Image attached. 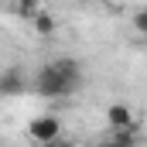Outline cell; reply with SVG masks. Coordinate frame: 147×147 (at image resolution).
Masks as SVG:
<instances>
[{"label": "cell", "mask_w": 147, "mask_h": 147, "mask_svg": "<svg viewBox=\"0 0 147 147\" xmlns=\"http://www.w3.org/2000/svg\"><path fill=\"white\" fill-rule=\"evenodd\" d=\"M79 82H82V65L75 62V58H51V62H45L34 75V89L38 96H48V99H65V96H72L75 89H79Z\"/></svg>", "instance_id": "6da1fadb"}, {"label": "cell", "mask_w": 147, "mask_h": 147, "mask_svg": "<svg viewBox=\"0 0 147 147\" xmlns=\"http://www.w3.org/2000/svg\"><path fill=\"white\" fill-rule=\"evenodd\" d=\"M28 137H31L34 144H41V147L55 144V140L62 137V120H58V116H51V113L34 116V120H31V127H28Z\"/></svg>", "instance_id": "7a4b0ae2"}, {"label": "cell", "mask_w": 147, "mask_h": 147, "mask_svg": "<svg viewBox=\"0 0 147 147\" xmlns=\"http://www.w3.org/2000/svg\"><path fill=\"white\" fill-rule=\"evenodd\" d=\"M106 123H110V130H140V120L134 116V110L127 103H110L106 106Z\"/></svg>", "instance_id": "3957f363"}, {"label": "cell", "mask_w": 147, "mask_h": 147, "mask_svg": "<svg viewBox=\"0 0 147 147\" xmlns=\"http://www.w3.org/2000/svg\"><path fill=\"white\" fill-rule=\"evenodd\" d=\"M0 92L3 96H17V92H24V75H21V69H3V75H0Z\"/></svg>", "instance_id": "277c9868"}, {"label": "cell", "mask_w": 147, "mask_h": 147, "mask_svg": "<svg viewBox=\"0 0 147 147\" xmlns=\"http://www.w3.org/2000/svg\"><path fill=\"white\" fill-rule=\"evenodd\" d=\"M137 134L140 130H113L99 147H137Z\"/></svg>", "instance_id": "5b68a950"}, {"label": "cell", "mask_w": 147, "mask_h": 147, "mask_svg": "<svg viewBox=\"0 0 147 147\" xmlns=\"http://www.w3.org/2000/svg\"><path fill=\"white\" fill-rule=\"evenodd\" d=\"M31 24H34V31H38L41 38H51L55 31H58V21H55V17H51L48 10H41V14H38V17L31 21Z\"/></svg>", "instance_id": "8992f818"}, {"label": "cell", "mask_w": 147, "mask_h": 147, "mask_svg": "<svg viewBox=\"0 0 147 147\" xmlns=\"http://www.w3.org/2000/svg\"><path fill=\"white\" fill-rule=\"evenodd\" d=\"M14 10H17V17L34 21L38 14H41V0H17V3H14Z\"/></svg>", "instance_id": "52a82bcc"}, {"label": "cell", "mask_w": 147, "mask_h": 147, "mask_svg": "<svg viewBox=\"0 0 147 147\" xmlns=\"http://www.w3.org/2000/svg\"><path fill=\"white\" fill-rule=\"evenodd\" d=\"M130 24H134V31H137V34H144V38H147V7H140V10H134Z\"/></svg>", "instance_id": "ba28073f"}, {"label": "cell", "mask_w": 147, "mask_h": 147, "mask_svg": "<svg viewBox=\"0 0 147 147\" xmlns=\"http://www.w3.org/2000/svg\"><path fill=\"white\" fill-rule=\"evenodd\" d=\"M48 147H75V144H72V140H65V137H58L55 144H48Z\"/></svg>", "instance_id": "9c48e42d"}, {"label": "cell", "mask_w": 147, "mask_h": 147, "mask_svg": "<svg viewBox=\"0 0 147 147\" xmlns=\"http://www.w3.org/2000/svg\"><path fill=\"white\" fill-rule=\"evenodd\" d=\"M96 3H110V0H96Z\"/></svg>", "instance_id": "30bf717a"}]
</instances>
